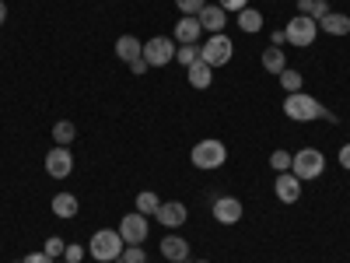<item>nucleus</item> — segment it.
<instances>
[{
	"label": "nucleus",
	"instance_id": "obj_1",
	"mask_svg": "<svg viewBox=\"0 0 350 263\" xmlns=\"http://www.w3.org/2000/svg\"><path fill=\"white\" fill-rule=\"evenodd\" d=\"M284 116H287V120H295V123H312V120H326L329 109L319 99L305 95V92H295V95L284 99Z\"/></svg>",
	"mask_w": 350,
	"mask_h": 263
},
{
	"label": "nucleus",
	"instance_id": "obj_2",
	"mask_svg": "<svg viewBox=\"0 0 350 263\" xmlns=\"http://www.w3.org/2000/svg\"><path fill=\"white\" fill-rule=\"evenodd\" d=\"M126 249L123 236H120V228H102L92 236V242H88V256L98 260V263H112V260H120Z\"/></svg>",
	"mask_w": 350,
	"mask_h": 263
},
{
	"label": "nucleus",
	"instance_id": "obj_3",
	"mask_svg": "<svg viewBox=\"0 0 350 263\" xmlns=\"http://www.w3.org/2000/svg\"><path fill=\"white\" fill-rule=\"evenodd\" d=\"M189 162H193L196 168H203V172H214V168H221V165L228 162V148H224V140H214V137H207V140L193 144Z\"/></svg>",
	"mask_w": 350,
	"mask_h": 263
},
{
	"label": "nucleus",
	"instance_id": "obj_4",
	"mask_svg": "<svg viewBox=\"0 0 350 263\" xmlns=\"http://www.w3.org/2000/svg\"><path fill=\"white\" fill-rule=\"evenodd\" d=\"M291 172H295L301 183H308V179H319V175L326 172V155L319 151V148H301L295 158H291Z\"/></svg>",
	"mask_w": 350,
	"mask_h": 263
},
{
	"label": "nucleus",
	"instance_id": "obj_5",
	"mask_svg": "<svg viewBox=\"0 0 350 263\" xmlns=\"http://www.w3.org/2000/svg\"><path fill=\"white\" fill-rule=\"evenodd\" d=\"M315 32H319V21L315 18L295 14V18L287 21V28H284V39L295 46V49H308V46H315Z\"/></svg>",
	"mask_w": 350,
	"mask_h": 263
},
{
	"label": "nucleus",
	"instance_id": "obj_6",
	"mask_svg": "<svg viewBox=\"0 0 350 263\" xmlns=\"http://www.w3.org/2000/svg\"><path fill=\"white\" fill-rule=\"evenodd\" d=\"M231 53H235V42H231L224 32H217L200 46V60L211 64V67H224V64H231Z\"/></svg>",
	"mask_w": 350,
	"mask_h": 263
},
{
	"label": "nucleus",
	"instance_id": "obj_7",
	"mask_svg": "<svg viewBox=\"0 0 350 263\" xmlns=\"http://www.w3.org/2000/svg\"><path fill=\"white\" fill-rule=\"evenodd\" d=\"M144 60H148V67H165L175 60V39L168 36H154L144 42Z\"/></svg>",
	"mask_w": 350,
	"mask_h": 263
},
{
	"label": "nucleus",
	"instance_id": "obj_8",
	"mask_svg": "<svg viewBox=\"0 0 350 263\" xmlns=\"http://www.w3.org/2000/svg\"><path fill=\"white\" fill-rule=\"evenodd\" d=\"M148 231H151L148 228V218H144L140 211L120 218V236H123L126 246H144V242H148Z\"/></svg>",
	"mask_w": 350,
	"mask_h": 263
},
{
	"label": "nucleus",
	"instance_id": "obj_9",
	"mask_svg": "<svg viewBox=\"0 0 350 263\" xmlns=\"http://www.w3.org/2000/svg\"><path fill=\"white\" fill-rule=\"evenodd\" d=\"M46 172L53 175V179H67V175L74 172V155H70V148L53 144V151L46 155Z\"/></svg>",
	"mask_w": 350,
	"mask_h": 263
},
{
	"label": "nucleus",
	"instance_id": "obj_10",
	"mask_svg": "<svg viewBox=\"0 0 350 263\" xmlns=\"http://www.w3.org/2000/svg\"><path fill=\"white\" fill-rule=\"evenodd\" d=\"M154 218L165 225V228H183L189 221V211L183 200H161V208L154 211Z\"/></svg>",
	"mask_w": 350,
	"mask_h": 263
},
{
	"label": "nucleus",
	"instance_id": "obj_11",
	"mask_svg": "<svg viewBox=\"0 0 350 263\" xmlns=\"http://www.w3.org/2000/svg\"><path fill=\"white\" fill-rule=\"evenodd\" d=\"M273 193H277L280 203H298V200H301V179H298L295 172H277Z\"/></svg>",
	"mask_w": 350,
	"mask_h": 263
},
{
	"label": "nucleus",
	"instance_id": "obj_12",
	"mask_svg": "<svg viewBox=\"0 0 350 263\" xmlns=\"http://www.w3.org/2000/svg\"><path fill=\"white\" fill-rule=\"evenodd\" d=\"M242 214H245V208H242L239 197H217V200H214V218H217L221 225H239Z\"/></svg>",
	"mask_w": 350,
	"mask_h": 263
},
{
	"label": "nucleus",
	"instance_id": "obj_13",
	"mask_svg": "<svg viewBox=\"0 0 350 263\" xmlns=\"http://www.w3.org/2000/svg\"><path fill=\"white\" fill-rule=\"evenodd\" d=\"M161 256L168 263H186L189 260V242L183 236H165L161 239Z\"/></svg>",
	"mask_w": 350,
	"mask_h": 263
},
{
	"label": "nucleus",
	"instance_id": "obj_14",
	"mask_svg": "<svg viewBox=\"0 0 350 263\" xmlns=\"http://www.w3.org/2000/svg\"><path fill=\"white\" fill-rule=\"evenodd\" d=\"M200 32H203V25H200V18H193V14H183L179 21H175V42H179V46L196 42Z\"/></svg>",
	"mask_w": 350,
	"mask_h": 263
},
{
	"label": "nucleus",
	"instance_id": "obj_15",
	"mask_svg": "<svg viewBox=\"0 0 350 263\" xmlns=\"http://www.w3.org/2000/svg\"><path fill=\"white\" fill-rule=\"evenodd\" d=\"M196 18H200V25H203V28H207V32H211V36H217V32H224V25H228V14H224V11H221L217 4H207V8H203V11L196 14Z\"/></svg>",
	"mask_w": 350,
	"mask_h": 263
},
{
	"label": "nucleus",
	"instance_id": "obj_16",
	"mask_svg": "<svg viewBox=\"0 0 350 263\" xmlns=\"http://www.w3.org/2000/svg\"><path fill=\"white\" fill-rule=\"evenodd\" d=\"M116 56H120L123 64H133V60L144 56V42L137 36H120V39H116Z\"/></svg>",
	"mask_w": 350,
	"mask_h": 263
},
{
	"label": "nucleus",
	"instance_id": "obj_17",
	"mask_svg": "<svg viewBox=\"0 0 350 263\" xmlns=\"http://www.w3.org/2000/svg\"><path fill=\"white\" fill-rule=\"evenodd\" d=\"M319 28L326 36H350V18L343 11H329L326 18H319Z\"/></svg>",
	"mask_w": 350,
	"mask_h": 263
},
{
	"label": "nucleus",
	"instance_id": "obj_18",
	"mask_svg": "<svg viewBox=\"0 0 350 263\" xmlns=\"http://www.w3.org/2000/svg\"><path fill=\"white\" fill-rule=\"evenodd\" d=\"M186 77H189L193 88H200V92H203V88H211V84H214V67H211V64H203V60H196V64L186 67Z\"/></svg>",
	"mask_w": 350,
	"mask_h": 263
},
{
	"label": "nucleus",
	"instance_id": "obj_19",
	"mask_svg": "<svg viewBox=\"0 0 350 263\" xmlns=\"http://www.w3.org/2000/svg\"><path fill=\"white\" fill-rule=\"evenodd\" d=\"M77 211H81V203H77L74 193H56L53 197V214L56 218H77Z\"/></svg>",
	"mask_w": 350,
	"mask_h": 263
},
{
	"label": "nucleus",
	"instance_id": "obj_20",
	"mask_svg": "<svg viewBox=\"0 0 350 263\" xmlns=\"http://www.w3.org/2000/svg\"><path fill=\"white\" fill-rule=\"evenodd\" d=\"M284 67H287V56H284V49H280V46H270L267 53H262V71L280 74Z\"/></svg>",
	"mask_w": 350,
	"mask_h": 263
},
{
	"label": "nucleus",
	"instance_id": "obj_21",
	"mask_svg": "<svg viewBox=\"0 0 350 263\" xmlns=\"http://www.w3.org/2000/svg\"><path fill=\"white\" fill-rule=\"evenodd\" d=\"M277 77H280V88H284L287 95H295V92H301V84H305L301 71H295V67H284V71H280Z\"/></svg>",
	"mask_w": 350,
	"mask_h": 263
},
{
	"label": "nucleus",
	"instance_id": "obj_22",
	"mask_svg": "<svg viewBox=\"0 0 350 263\" xmlns=\"http://www.w3.org/2000/svg\"><path fill=\"white\" fill-rule=\"evenodd\" d=\"M161 208V200H158V193L154 190H144V193H137V211L144 214V218H154V211Z\"/></svg>",
	"mask_w": 350,
	"mask_h": 263
},
{
	"label": "nucleus",
	"instance_id": "obj_23",
	"mask_svg": "<svg viewBox=\"0 0 350 263\" xmlns=\"http://www.w3.org/2000/svg\"><path fill=\"white\" fill-rule=\"evenodd\" d=\"M239 28H242V32H259V28H262V14L256 11V8H245V11H239Z\"/></svg>",
	"mask_w": 350,
	"mask_h": 263
},
{
	"label": "nucleus",
	"instance_id": "obj_24",
	"mask_svg": "<svg viewBox=\"0 0 350 263\" xmlns=\"http://www.w3.org/2000/svg\"><path fill=\"white\" fill-rule=\"evenodd\" d=\"M74 137H77V127H74L70 120H60V123L53 127V140L60 144V148H70V140H74Z\"/></svg>",
	"mask_w": 350,
	"mask_h": 263
},
{
	"label": "nucleus",
	"instance_id": "obj_25",
	"mask_svg": "<svg viewBox=\"0 0 350 263\" xmlns=\"http://www.w3.org/2000/svg\"><path fill=\"white\" fill-rule=\"evenodd\" d=\"M196 60H200V46H196V42H186V46L175 49V64L189 67V64H196Z\"/></svg>",
	"mask_w": 350,
	"mask_h": 263
},
{
	"label": "nucleus",
	"instance_id": "obj_26",
	"mask_svg": "<svg viewBox=\"0 0 350 263\" xmlns=\"http://www.w3.org/2000/svg\"><path fill=\"white\" fill-rule=\"evenodd\" d=\"M175 8H179V14H200L203 8H207V0H175Z\"/></svg>",
	"mask_w": 350,
	"mask_h": 263
},
{
	"label": "nucleus",
	"instance_id": "obj_27",
	"mask_svg": "<svg viewBox=\"0 0 350 263\" xmlns=\"http://www.w3.org/2000/svg\"><path fill=\"white\" fill-rule=\"evenodd\" d=\"M120 263H148V253H144V246H126Z\"/></svg>",
	"mask_w": 350,
	"mask_h": 263
},
{
	"label": "nucleus",
	"instance_id": "obj_28",
	"mask_svg": "<svg viewBox=\"0 0 350 263\" xmlns=\"http://www.w3.org/2000/svg\"><path fill=\"white\" fill-rule=\"evenodd\" d=\"M42 249H46V253H49V256H53V260H64V249H67V242H64V239H60V236H49V239H46V246H42Z\"/></svg>",
	"mask_w": 350,
	"mask_h": 263
},
{
	"label": "nucleus",
	"instance_id": "obj_29",
	"mask_svg": "<svg viewBox=\"0 0 350 263\" xmlns=\"http://www.w3.org/2000/svg\"><path fill=\"white\" fill-rule=\"evenodd\" d=\"M291 158H295V155H287V151H273L270 155V165H273V172H291Z\"/></svg>",
	"mask_w": 350,
	"mask_h": 263
},
{
	"label": "nucleus",
	"instance_id": "obj_30",
	"mask_svg": "<svg viewBox=\"0 0 350 263\" xmlns=\"http://www.w3.org/2000/svg\"><path fill=\"white\" fill-rule=\"evenodd\" d=\"M84 256H88V249H84V246H77V242H67V249H64V260H67V263H81Z\"/></svg>",
	"mask_w": 350,
	"mask_h": 263
},
{
	"label": "nucleus",
	"instance_id": "obj_31",
	"mask_svg": "<svg viewBox=\"0 0 350 263\" xmlns=\"http://www.w3.org/2000/svg\"><path fill=\"white\" fill-rule=\"evenodd\" d=\"M217 8H221L224 14H239V11L249 8V0H217Z\"/></svg>",
	"mask_w": 350,
	"mask_h": 263
},
{
	"label": "nucleus",
	"instance_id": "obj_32",
	"mask_svg": "<svg viewBox=\"0 0 350 263\" xmlns=\"http://www.w3.org/2000/svg\"><path fill=\"white\" fill-rule=\"evenodd\" d=\"M329 14V4H326V0H312V11H308V18H326Z\"/></svg>",
	"mask_w": 350,
	"mask_h": 263
},
{
	"label": "nucleus",
	"instance_id": "obj_33",
	"mask_svg": "<svg viewBox=\"0 0 350 263\" xmlns=\"http://www.w3.org/2000/svg\"><path fill=\"white\" fill-rule=\"evenodd\" d=\"M21 263H56V260H53V256H49L46 249H39V253H28V256H25Z\"/></svg>",
	"mask_w": 350,
	"mask_h": 263
},
{
	"label": "nucleus",
	"instance_id": "obj_34",
	"mask_svg": "<svg viewBox=\"0 0 350 263\" xmlns=\"http://www.w3.org/2000/svg\"><path fill=\"white\" fill-rule=\"evenodd\" d=\"M130 71H133V74H148V60L140 56V60H133V64H130Z\"/></svg>",
	"mask_w": 350,
	"mask_h": 263
},
{
	"label": "nucleus",
	"instance_id": "obj_35",
	"mask_svg": "<svg viewBox=\"0 0 350 263\" xmlns=\"http://www.w3.org/2000/svg\"><path fill=\"white\" fill-rule=\"evenodd\" d=\"M340 165L350 168V144H343V148H340Z\"/></svg>",
	"mask_w": 350,
	"mask_h": 263
},
{
	"label": "nucleus",
	"instance_id": "obj_36",
	"mask_svg": "<svg viewBox=\"0 0 350 263\" xmlns=\"http://www.w3.org/2000/svg\"><path fill=\"white\" fill-rule=\"evenodd\" d=\"M4 21H8V4L0 0V25H4Z\"/></svg>",
	"mask_w": 350,
	"mask_h": 263
},
{
	"label": "nucleus",
	"instance_id": "obj_37",
	"mask_svg": "<svg viewBox=\"0 0 350 263\" xmlns=\"http://www.w3.org/2000/svg\"><path fill=\"white\" fill-rule=\"evenodd\" d=\"M56 263H67V260H56Z\"/></svg>",
	"mask_w": 350,
	"mask_h": 263
},
{
	"label": "nucleus",
	"instance_id": "obj_38",
	"mask_svg": "<svg viewBox=\"0 0 350 263\" xmlns=\"http://www.w3.org/2000/svg\"><path fill=\"white\" fill-rule=\"evenodd\" d=\"M200 263H207V260H200Z\"/></svg>",
	"mask_w": 350,
	"mask_h": 263
},
{
	"label": "nucleus",
	"instance_id": "obj_39",
	"mask_svg": "<svg viewBox=\"0 0 350 263\" xmlns=\"http://www.w3.org/2000/svg\"><path fill=\"white\" fill-rule=\"evenodd\" d=\"M14 263H21V260H14Z\"/></svg>",
	"mask_w": 350,
	"mask_h": 263
}]
</instances>
